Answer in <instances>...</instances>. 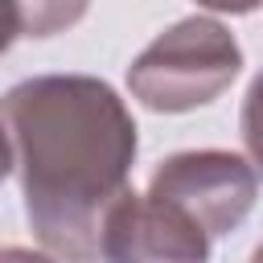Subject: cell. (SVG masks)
Listing matches in <instances>:
<instances>
[{
    "instance_id": "cell-1",
    "label": "cell",
    "mask_w": 263,
    "mask_h": 263,
    "mask_svg": "<svg viewBox=\"0 0 263 263\" xmlns=\"http://www.w3.org/2000/svg\"><path fill=\"white\" fill-rule=\"evenodd\" d=\"M0 123L37 242L66 263H103V218L127 193L136 119L111 82L37 74L4 90Z\"/></svg>"
},
{
    "instance_id": "cell-2",
    "label": "cell",
    "mask_w": 263,
    "mask_h": 263,
    "mask_svg": "<svg viewBox=\"0 0 263 263\" xmlns=\"http://www.w3.org/2000/svg\"><path fill=\"white\" fill-rule=\"evenodd\" d=\"M242 70L234 33L214 16H185L152 37L127 66V90L148 111L181 115L214 103Z\"/></svg>"
},
{
    "instance_id": "cell-3",
    "label": "cell",
    "mask_w": 263,
    "mask_h": 263,
    "mask_svg": "<svg viewBox=\"0 0 263 263\" xmlns=\"http://www.w3.org/2000/svg\"><path fill=\"white\" fill-rule=\"evenodd\" d=\"M148 197L177 205L214 242V238L234 234L247 222V214L255 210V197H259V177L234 152L197 148V152H177V156L160 160L148 181Z\"/></svg>"
},
{
    "instance_id": "cell-4",
    "label": "cell",
    "mask_w": 263,
    "mask_h": 263,
    "mask_svg": "<svg viewBox=\"0 0 263 263\" xmlns=\"http://www.w3.org/2000/svg\"><path fill=\"white\" fill-rule=\"evenodd\" d=\"M103 263H210V238L177 205L127 189L103 218Z\"/></svg>"
},
{
    "instance_id": "cell-5",
    "label": "cell",
    "mask_w": 263,
    "mask_h": 263,
    "mask_svg": "<svg viewBox=\"0 0 263 263\" xmlns=\"http://www.w3.org/2000/svg\"><path fill=\"white\" fill-rule=\"evenodd\" d=\"M12 4L21 12V37H53V33H66L90 8V0H12Z\"/></svg>"
},
{
    "instance_id": "cell-6",
    "label": "cell",
    "mask_w": 263,
    "mask_h": 263,
    "mask_svg": "<svg viewBox=\"0 0 263 263\" xmlns=\"http://www.w3.org/2000/svg\"><path fill=\"white\" fill-rule=\"evenodd\" d=\"M238 132H242V148H247V164L255 168V177L263 181V70L251 78L247 99H242V115H238Z\"/></svg>"
},
{
    "instance_id": "cell-7",
    "label": "cell",
    "mask_w": 263,
    "mask_h": 263,
    "mask_svg": "<svg viewBox=\"0 0 263 263\" xmlns=\"http://www.w3.org/2000/svg\"><path fill=\"white\" fill-rule=\"evenodd\" d=\"M21 37V12L12 0H0V53Z\"/></svg>"
},
{
    "instance_id": "cell-8",
    "label": "cell",
    "mask_w": 263,
    "mask_h": 263,
    "mask_svg": "<svg viewBox=\"0 0 263 263\" xmlns=\"http://www.w3.org/2000/svg\"><path fill=\"white\" fill-rule=\"evenodd\" d=\"M197 4L210 12H230V16H247V12L263 8V0H197Z\"/></svg>"
},
{
    "instance_id": "cell-9",
    "label": "cell",
    "mask_w": 263,
    "mask_h": 263,
    "mask_svg": "<svg viewBox=\"0 0 263 263\" xmlns=\"http://www.w3.org/2000/svg\"><path fill=\"white\" fill-rule=\"evenodd\" d=\"M0 263H58L41 251H29V247H0Z\"/></svg>"
},
{
    "instance_id": "cell-10",
    "label": "cell",
    "mask_w": 263,
    "mask_h": 263,
    "mask_svg": "<svg viewBox=\"0 0 263 263\" xmlns=\"http://www.w3.org/2000/svg\"><path fill=\"white\" fill-rule=\"evenodd\" d=\"M12 173V144H8V132H4V123H0V185H4V177Z\"/></svg>"
},
{
    "instance_id": "cell-11",
    "label": "cell",
    "mask_w": 263,
    "mask_h": 263,
    "mask_svg": "<svg viewBox=\"0 0 263 263\" xmlns=\"http://www.w3.org/2000/svg\"><path fill=\"white\" fill-rule=\"evenodd\" d=\"M247 263H263V242H259V247L251 251V259H247Z\"/></svg>"
}]
</instances>
